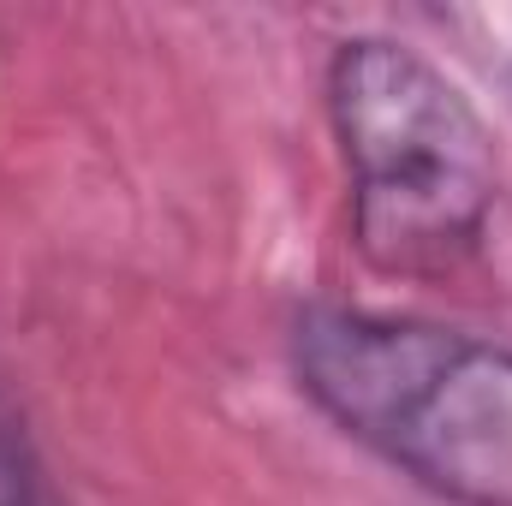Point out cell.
Wrapping results in <instances>:
<instances>
[{"label": "cell", "mask_w": 512, "mask_h": 506, "mask_svg": "<svg viewBox=\"0 0 512 506\" xmlns=\"http://www.w3.org/2000/svg\"><path fill=\"white\" fill-rule=\"evenodd\" d=\"M298 393L370 459L447 506H512V346L364 304H304Z\"/></svg>", "instance_id": "6da1fadb"}, {"label": "cell", "mask_w": 512, "mask_h": 506, "mask_svg": "<svg viewBox=\"0 0 512 506\" xmlns=\"http://www.w3.org/2000/svg\"><path fill=\"white\" fill-rule=\"evenodd\" d=\"M322 102L358 256L393 280L459 274L501 203V149L471 90L423 48L364 30L334 42Z\"/></svg>", "instance_id": "7a4b0ae2"}, {"label": "cell", "mask_w": 512, "mask_h": 506, "mask_svg": "<svg viewBox=\"0 0 512 506\" xmlns=\"http://www.w3.org/2000/svg\"><path fill=\"white\" fill-rule=\"evenodd\" d=\"M0 506H66L42 447L30 441L24 417L0 399Z\"/></svg>", "instance_id": "3957f363"}]
</instances>
